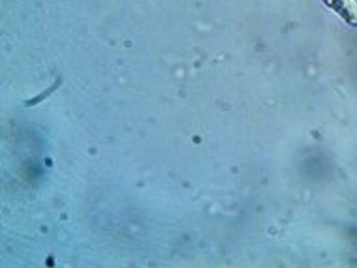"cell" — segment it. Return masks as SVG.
Returning a JSON list of instances; mask_svg holds the SVG:
<instances>
[{
    "instance_id": "obj_1",
    "label": "cell",
    "mask_w": 357,
    "mask_h": 268,
    "mask_svg": "<svg viewBox=\"0 0 357 268\" xmlns=\"http://www.w3.org/2000/svg\"><path fill=\"white\" fill-rule=\"evenodd\" d=\"M324 4L344 19L346 23L357 26V0H324Z\"/></svg>"
}]
</instances>
